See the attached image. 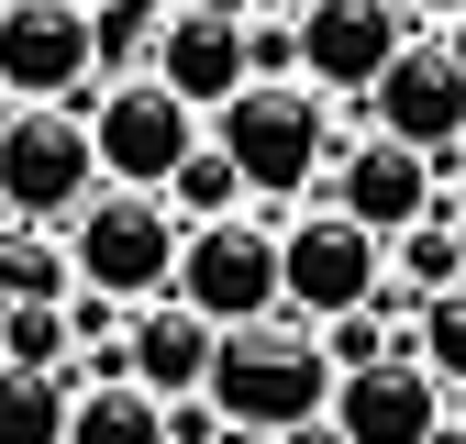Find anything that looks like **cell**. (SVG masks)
<instances>
[{
    "instance_id": "1",
    "label": "cell",
    "mask_w": 466,
    "mask_h": 444,
    "mask_svg": "<svg viewBox=\"0 0 466 444\" xmlns=\"http://www.w3.org/2000/svg\"><path fill=\"white\" fill-rule=\"evenodd\" d=\"M200 400L222 411V433H289V422H322V400H333L322 333L289 322V311L211 333V378H200Z\"/></svg>"
},
{
    "instance_id": "2",
    "label": "cell",
    "mask_w": 466,
    "mask_h": 444,
    "mask_svg": "<svg viewBox=\"0 0 466 444\" xmlns=\"http://www.w3.org/2000/svg\"><path fill=\"white\" fill-rule=\"evenodd\" d=\"M78 134H89L100 189H145V200H156V189L200 156V111L167 100L156 78H100V89L78 100Z\"/></svg>"
},
{
    "instance_id": "3",
    "label": "cell",
    "mask_w": 466,
    "mask_h": 444,
    "mask_svg": "<svg viewBox=\"0 0 466 444\" xmlns=\"http://www.w3.org/2000/svg\"><path fill=\"white\" fill-rule=\"evenodd\" d=\"M67 267H78V289L111 300V311L167 300V278H178V211L145 200V189H100L67 222Z\"/></svg>"
},
{
    "instance_id": "4",
    "label": "cell",
    "mask_w": 466,
    "mask_h": 444,
    "mask_svg": "<svg viewBox=\"0 0 466 444\" xmlns=\"http://www.w3.org/2000/svg\"><path fill=\"white\" fill-rule=\"evenodd\" d=\"M200 134H211V156L233 178H245V200L322 189V100L311 89H233Z\"/></svg>"
},
{
    "instance_id": "5",
    "label": "cell",
    "mask_w": 466,
    "mask_h": 444,
    "mask_svg": "<svg viewBox=\"0 0 466 444\" xmlns=\"http://www.w3.org/2000/svg\"><path fill=\"white\" fill-rule=\"evenodd\" d=\"M167 300L200 311L211 333L267 322V311H278V234H267L256 211H233V222H189V234H178V278H167Z\"/></svg>"
},
{
    "instance_id": "6",
    "label": "cell",
    "mask_w": 466,
    "mask_h": 444,
    "mask_svg": "<svg viewBox=\"0 0 466 444\" xmlns=\"http://www.w3.org/2000/svg\"><path fill=\"white\" fill-rule=\"evenodd\" d=\"M100 200V166H89V134H78V111H0V211L12 222H67Z\"/></svg>"
},
{
    "instance_id": "7",
    "label": "cell",
    "mask_w": 466,
    "mask_h": 444,
    "mask_svg": "<svg viewBox=\"0 0 466 444\" xmlns=\"http://www.w3.org/2000/svg\"><path fill=\"white\" fill-rule=\"evenodd\" d=\"M389 289V245L378 234H356L344 211H311V222H289L278 234V311L289 322H344V311H367Z\"/></svg>"
},
{
    "instance_id": "8",
    "label": "cell",
    "mask_w": 466,
    "mask_h": 444,
    "mask_svg": "<svg viewBox=\"0 0 466 444\" xmlns=\"http://www.w3.org/2000/svg\"><path fill=\"white\" fill-rule=\"evenodd\" d=\"M78 89H100V23L67 0H0V100L78 111Z\"/></svg>"
},
{
    "instance_id": "9",
    "label": "cell",
    "mask_w": 466,
    "mask_h": 444,
    "mask_svg": "<svg viewBox=\"0 0 466 444\" xmlns=\"http://www.w3.org/2000/svg\"><path fill=\"white\" fill-rule=\"evenodd\" d=\"M289 34H300V89H378L389 56L411 45V12L400 0H300Z\"/></svg>"
},
{
    "instance_id": "10",
    "label": "cell",
    "mask_w": 466,
    "mask_h": 444,
    "mask_svg": "<svg viewBox=\"0 0 466 444\" xmlns=\"http://www.w3.org/2000/svg\"><path fill=\"white\" fill-rule=\"evenodd\" d=\"M367 111H378L389 145H411V156H455V145H466V67H455L433 34H411V45L389 56V78L367 89Z\"/></svg>"
},
{
    "instance_id": "11",
    "label": "cell",
    "mask_w": 466,
    "mask_h": 444,
    "mask_svg": "<svg viewBox=\"0 0 466 444\" xmlns=\"http://www.w3.org/2000/svg\"><path fill=\"white\" fill-rule=\"evenodd\" d=\"M333 200L322 211H344L356 234H411V222H433V166L411 156V145H389V134H367V145H344L333 156V178H322Z\"/></svg>"
},
{
    "instance_id": "12",
    "label": "cell",
    "mask_w": 466,
    "mask_h": 444,
    "mask_svg": "<svg viewBox=\"0 0 466 444\" xmlns=\"http://www.w3.org/2000/svg\"><path fill=\"white\" fill-rule=\"evenodd\" d=\"M322 422L344 433V444H422L433 422H444V388L411 367V356H378V367H356V378H333V400H322Z\"/></svg>"
},
{
    "instance_id": "13",
    "label": "cell",
    "mask_w": 466,
    "mask_h": 444,
    "mask_svg": "<svg viewBox=\"0 0 466 444\" xmlns=\"http://www.w3.org/2000/svg\"><path fill=\"white\" fill-rule=\"evenodd\" d=\"M145 78H156L167 100H189L200 123H211V111H222L233 89H245V23H222V12H189V0H178V12L156 23V56H145Z\"/></svg>"
},
{
    "instance_id": "14",
    "label": "cell",
    "mask_w": 466,
    "mask_h": 444,
    "mask_svg": "<svg viewBox=\"0 0 466 444\" xmlns=\"http://www.w3.org/2000/svg\"><path fill=\"white\" fill-rule=\"evenodd\" d=\"M123 378L145 388V400H200V378H211V322L178 311V300H145L123 322Z\"/></svg>"
},
{
    "instance_id": "15",
    "label": "cell",
    "mask_w": 466,
    "mask_h": 444,
    "mask_svg": "<svg viewBox=\"0 0 466 444\" xmlns=\"http://www.w3.org/2000/svg\"><path fill=\"white\" fill-rule=\"evenodd\" d=\"M67 444H167V411L145 400L134 378H89L67 400Z\"/></svg>"
},
{
    "instance_id": "16",
    "label": "cell",
    "mask_w": 466,
    "mask_h": 444,
    "mask_svg": "<svg viewBox=\"0 0 466 444\" xmlns=\"http://www.w3.org/2000/svg\"><path fill=\"white\" fill-rule=\"evenodd\" d=\"M400 356H411L433 388H466V289L411 300V333H400Z\"/></svg>"
},
{
    "instance_id": "17",
    "label": "cell",
    "mask_w": 466,
    "mask_h": 444,
    "mask_svg": "<svg viewBox=\"0 0 466 444\" xmlns=\"http://www.w3.org/2000/svg\"><path fill=\"white\" fill-rule=\"evenodd\" d=\"M0 444H67V378L56 367H0Z\"/></svg>"
},
{
    "instance_id": "18",
    "label": "cell",
    "mask_w": 466,
    "mask_h": 444,
    "mask_svg": "<svg viewBox=\"0 0 466 444\" xmlns=\"http://www.w3.org/2000/svg\"><path fill=\"white\" fill-rule=\"evenodd\" d=\"M156 200L178 211V234H189V222H233V211H245V178H233V166L211 156V134H200V156H189V166H178V178H167Z\"/></svg>"
},
{
    "instance_id": "19",
    "label": "cell",
    "mask_w": 466,
    "mask_h": 444,
    "mask_svg": "<svg viewBox=\"0 0 466 444\" xmlns=\"http://www.w3.org/2000/svg\"><path fill=\"white\" fill-rule=\"evenodd\" d=\"M389 267L411 278V300L466 289V267H455V222H444V211H433V222H411V234H389Z\"/></svg>"
},
{
    "instance_id": "20",
    "label": "cell",
    "mask_w": 466,
    "mask_h": 444,
    "mask_svg": "<svg viewBox=\"0 0 466 444\" xmlns=\"http://www.w3.org/2000/svg\"><path fill=\"white\" fill-rule=\"evenodd\" d=\"M67 356V300H12L0 311V367H56Z\"/></svg>"
},
{
    "instance_id": "21",
    "label": "cell",
    "mask_w": 466,
    "mask_h": 444,
    "mask_svg": "<svg viewBox=\"0 0 466 444\" xmlns=\"http://www.w3.org/2000/svg\"><path fill=\"white\" fill-rule=\"evenodd\" d=\"M389 345H400V333H389V289H378L367 311H344V322H322V367H333V378H356V367H378Z\"/></svg>"
},
{
    "instance_id": "22",
    "label": "cell",
    "mask_w": 466,
    "mask_h": 444,
    "mask_svg": "<svg viewBox=\"0 0 466 444\" xmlns=\"http://www.w3.org/2000/svg\"><path fill=\"white\" fill-rule=\"evenodd\" d=\"M245 89H300V34H289V12L245 23Z\"/></svg>"
},
{
    "instance_id": "23",
    "label": "cell",
    "mask_w": 466,
    "mask_h": 444,
    "mask_svg": "<svg viewBox=\"0 0 466 444\" xmlns=\"http://www.w3.org/2000/svg\"><path fill=\"white\" fill-rule=\"evenodd\" d=\"M156 411H167V444H211V433H222L211 400H156Z\"/></svg>"
},
{
    "instance_id": "24",
    "label": "cell",
    "mask_w": 466,
    "mask_h": 444,
    "mask_svg": "<svg viewBox=\"0 0 466 444\" xmlns=\"http://www.w3.org/2000/svg\"><path fill=\"white\" fill-rule=\"evenodd\" d=\"M400 12H422V23L444 34V23H466V0H400Z\"/></svg>"
},
{
    "instance_id": "25",
    "label": "cell",
    "mask_w": 466,
    "mask_h": 444,
    "mask_svg": "<svg viewBox=\"0 0 466 444\" xmlns=\"http://www.w3.org/2000/svg\"><path fill=\"white\" fill-rule=\"evenodd\" d=\"M267 444H344L333 422H289V433H267Z\"/></svg>"
},
{
    "instance_id": "26",
    "label": "cell",
    "mask_w": 466,
    "mask_h": 444,
    "mask_svg": "<svg viewBox=\"0 0 466 444\" xmlns=\"http://www.w3.org/2000/svg\"><path fill=\"white\" fill-rule=\"evenodd\" d=\"M189 12H222V23H256V12H245V0H189Z\"/></svg>"
},
{
    "instance_id": "27",
    "label": "cell",
    "mask_w": 466,
    "mask_h": 444,
    "mask_svg": "<svg viewBox=\"0 0 466 444\" xmlns=\"http://www.w3.org/2000/svg\"><path fill=\"white\" fill-rule=\"evenodd\" d=\"M433 45H444V56H455V67H466V23H444V34H433Z\"/></svg>"
},
{
    "instance_id": "28",
    "label": "cell",
    "mask_w": 466,
    "mask_h": 444,
    "mask_svg": "<svg viewBox=\"0 0 466 444\" xmlns=\"http://www.w3.org/2000/svg\"><path fill=\"white\" fill-rule=\"evenodd\" d=\"M422 444H466V422H455V411H444V422H433V433H422Z\"/></svg>"
},
{
    "instance_id": "29",
    "label": "cell",
    "mask_w": 466,
    "mask_h": 444,
    "mask_svg": "<svg viewBox=\"0 0 466 444\" xmlns=\"http://www.w3.org/2000/svg\"><path fill=\"white\" fill-rule=\"evenodd\" d=\"M455 267H466V211H455Z\"/></svg>"
},
{
    "instance_id": "30",
    "label": "cell",
    "mask_w": 466,
    "mask_h": 444,
    "mask_svg": "<svg viewBox=\"0 0 466 444\" xmlns=\"http://www.w3.org/2000/svg\"><path fill=\"white\" fill-rule=\"evenodd\" d=\"M67 12H89V23H100V0H67Z\"/></svg>"
},
{
    "instance_id": "31",
    "label": "cell",
    "mask_w": 466,
    "mask_h": 444,
    "mask_svg": "<svg viewBox=\"0 0 466 444\" xmlns=\"http://www.w3.org/2000/svg\"><path fill=\"white\" fill-rule=\"evenodd\" d=\"M455 422H466V411H455Z\"/></svg>"
}]
</instances>
